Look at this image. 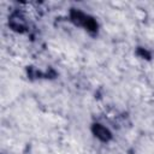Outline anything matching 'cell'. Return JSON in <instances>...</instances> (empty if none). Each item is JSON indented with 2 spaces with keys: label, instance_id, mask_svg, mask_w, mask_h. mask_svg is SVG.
Instances as JSON below:
<instances>
[{
  "label": "cell",
  "instance_id": "obj_1",
  "mask_svg": "<svg viewBox=\"0 0 154 154\" xmlns=\"http://www.w3.org/2000/svg\"><path fill=\"white\" fill-rule=\"evenodd\" d=\"M71 20L76 25H79V26L84 28L89 32H95L97 30V24L94 20V18H91L90 16H88V14L81 12V11L73 10L71 12Z\"/></svg>",
  "mask_w": 154,
  "mask_h": 154
},
{
  "label": "cell",
  "instance_id": "obj_2",
  "mask_svg": "<svg viewBox=\"0 0 154 154\" xmlns=\"http://www.w3.org/2000/svg\"><path fill=\"white\" fill-rule=\"evenodd\" d=\"M8 23L11 28L16 31H24L26 29V22H25V18L22 16V13H18V12L12 13Z\"/></svg>",
  "mask_w": 154,
  "mask_h": 154
},
{
  "label": "cell",
  "instance_id": "obj_3",
  "mask_svg": "<svg viewBox=\"0 0 154 154\" xmlns=\"http://www.w3.org/2000/svg\"><path fill=\"white\" fill-rule=\"evenodd\" d=\"M91 130H93V134H94L99 140H101V141H109L111 137H112L109 130H108L107 128L102 126L101 124H94Z\"/></svg>",
  "mask_w": 154,
  "mask_h": 154
}]
</instances>
